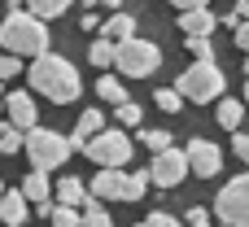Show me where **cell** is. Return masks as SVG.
Segmentation results:
<instances>
[{
    "mask_svg": "<svg viewBox=\"0 0 249 227\" xmlns=\"http://www.w3.org/2000/svg\"><path fill=\"white\" fill-rule=\"evenodd\" d=\"M79 26H83V31H96L101 22H96V13H83V17H79Z\"/></svg>",
    "mask_w": 249,
    "mask_h": 227,
    "instance_id": "cell-35",
    "label": "cell"
},
{
    "mask_svg": "<svg viewBox=\"0 0 249 227\" xmlns=\"http://www.w3.org/2000/svg\"><path fill=\"white\" fill-rule=\"evenodd\" d=\"M22 136H26L22 127H13V122H4V118H0V153H4V157L22 149Z\"/></svg>",
    "mask_w": 249,
    "mask_h": 227,
    "instance_id": "cell-22",
    "label": "cell"
},
{
    "mask_svg": "<svg viewBox=\"0 0 249 227\" xmlns=\"http://www.w3.org/2000/svg\"><path fill=\"white\" fill-rule=\"evenodd\" d=\"M26 214H31L26 192H22V188H4V197H0V223L4 227H22Z\"/></svg>",
    "mask_w": 249,
    "mask_h": 227,
    "instance_id": "cell-12",
    "label": "cell"
},
{
    "mask_svg": "<svg viewBox=\"0 0 249 227\" xmlns=\"http://www.w3.org/2000/svg\"><path fill=\"white\" fill-rule=\"evenodd\" d=\"M175 92H179L184 101L210 105V101H219V96L228 92V74H223V70H219V61L210 57V61H197V66H188V70L179 74Z\"/></svg>",
    "mask_w": 249,
    "mask_h": 227,
    "instance_id": "cell-3",
    "label": "cell"
},
{
    "mask_svg": "<svg viewBox=\"0 0 249 227\" xmlns=\"http://www.w3.org/2000/svg\"><path fill=\"white\" fill-rule=\"evenodd\" d=\"M22 192H26V201H31V206H39V201H53L48 171H31V175H26V184H22Z\"/></svg>",
    "mask_w": 249,
    "mask_h": 227,
    "instance_id": "cell-18",
    "label": "cell"
},
{
    "mask_svg": "<svg viewBox=\"0 0 249 227\" xmlns=\"http://www.w3.org/2000/svg\"><path fill=\"white\" fill-rule=\"evenodd\" d=\"M79 227H114V219H109V210H101V201H88Z\"/></svg>",
    "mask_w": 249,
    "mask_h": 227,
    "instance_id": "cell-23",
    "label": "cell"
},
{
    "mask_svg": "<svg viewBox=\"0 0 249 227\" xmlns=\"http://www.w3.org/2000/svg\"><path fill=\"white\" fill-rule=\"evenodd\" d=\"M188 227H210V214H206L201 206H193V210H188Z\"/></svg>",
    "mask_w": 249,
    "mask_h": 227,
    "instance_id": "cell-33",
    "label": "cell"
},
{
    "mask_svg": "<svg viewBox=\"0 0 249 227\" xmlns=\"http://www.w3.org/2000/svg\"><path fill=\"white\" fill-rule=\"evenodd\" d=\"M232 149H236V157L249 166V131H236V136H232Z\"/></svg>",
    "mask_w": 249,
    "mask_h": 227,
    "instance_id": "cell-32",
    "label": "cell"
},
{
    "mask_svg": "<svg viewBox=\"0 0 249 227\" xmlns=\"http://www.w3.org/2000/svg\"><path fill=\"white\" fill-rule=\"evenodd\" d=\"M18 70H22V61H18V52H0V83H4V79H13Z\"/></svg>",
    "mask_w": 249,
    "mask_h": 227,
    "instance_id": "cell-29",
    "label": "cell"
},
{
    "mask_svg": "<svg viewBox=\"0 0 249 227\" xmlns=\"http://www.w3.org/2000/svg\"><path fill=\"white\" fill-rule=\"evenodd\" d=\"M232 39H236V48H241V52L249 57V17H241V22H236V31H232Z\"/></svg>",
    "mask_w": 249,
    "mask_h": 227,
    "instance_id": "cell-31",
    "label": "cell"
},
{
    "mask_svg": "<svg viewBox=\"0 0 249 227\" xmlns=\"http://www.w3.org/2000/svg\"><path fill=\"white\" fill-rule=\"evenodd\" d=\"M149 171H123V166H105L92 179V197L96 201H140L149 188Z\"/></svg>",
    "mask_w": 249,
    "mask_h": 227,
    "instance_id": "cell-4",
    "label": "cell"
},
{
    "mask_svg": "<svg viewBox=\"0 0 249 227\" xmlns=\"http://www.w3.org/2000/svg\"><path fill=\"white\" fill-rule=\"evenodd\" d=\"M153 101H158V109H166V114H179V105H184V101H179V92H175V87H162V92H158V96H153Z\"/></svg>",
    "mask_w": 249,
    "mask_h": 227,
    "instance_id": "cell-28",
    "label": "cell"
},
{
    "mask_svg": "<svg viewBox=\"0 0 249 227\" xmlns=\"http://www.w3.org/2000/svg\"><path fill=\"white\" fill-rule=\"evenodd\" d=\"M96 96H101V101H109V105H123V101H127V87H123V79H118V74H109V70H105V74L96 79Z\"/></svg>",
    "mask_w": 249,
    "mask_h": 227,
    "instance_id": "cell-19",
    "label": "cell"
},
{
    "mask_svg": "<svg viewBox=\"0 0 249 227\" xmlns=\"http://www.w3.org/2000/svg\"><path fill=\"white\" fill-rule=\"evenodd\" d=\"M96 131H105V114H101V109H83L79 127H74V136H70V149H83Z\"/></svg>",
    "mask_w": 249,
    "mask_h": 227,
    "instance_id": "cell-14",
    "label": "cell"
},
{
    "mask_svg": "<svg viewBox=\"0 0 249 227\" xmlns=\"http://www.w3.org/2000/svg\"><path fill=\"white\" fill-rule=\"evenodd\" d=\"M114 66L123 70V74H131V79H144V74H153L158 66H162V48L153 44V39H123L118 44V57H114Z\"/></svg>",
    "mask_w": 249,
    "mask_h": 227,
    "instance_id": "cell-7",
    "label": "cell"
},
{
    "mask_svg": "<svg viewBox=\"0 0 249 227\" xmlns=\"http://www.w3.org/2000/svg\"><path fill=\"white\" fill-rule=\"evenodd\" d=\"M236 17H249V0H236Z\"/></svg>",
    "mask_w": 249,
    "mask_h": 227,
    "instance_id": "cell-36",
    "label": "cell"
},
{
    "mask_svg": "<svg viewBox=\"0 0 249 227\" xmlns=\"http://www.w3.org/2000/svg\"><path fill=\"white\" fill-rule=\"evenodd\" d=\"M131 31H136V17H131V13H123V9H118V13H109V22L101 26V35H105V39H114V44L131 39Z\"/></svg>",
    "mask_w": 249,
    "mask_h": 227,
    "instance_id": "cell-17",
    "label": "cell"
},
{
    "mask_svg": "<svg viewBox=\"0 0 249 227\" xmlns=\"http://www.w3.org/2000/svg\"><path fill=\"white\" fill-rule=\"evenodd\" d=\"M179 31H188V35H210V31H214V13H210V9H184V13H179Z\"/></svg>",
    "mask_w": 249,
    "mask_h": 227,
    "instance_id": "cell-15",
    "label": "cell"
},
{
    "mask_svg": "<svg viewBox=\"0 0 249 227\" xmlns=\"http://www.w3.org/2000/svg\"><path fill=\"white\" fill-rule=\"evenodd\" d=\"M184 153H188V171H193V175H201V179H214V175L223 171V153H219L210 140H201V136H197V140H188V149H184Z\"/></svg>",
    "mask_w": 249,
    "mask_h": 227,
    "instance_id": "cell-10",
    "label": "cell"
},
{
    "mask_svg": "<svg viewBox=\"0 0 249 227\" xmlns=\"http://www.w3.org/2000/svg\"><path fill=\"white\" fill-rule=\"evenodd\" d=\"M118 109V127H140V118H144V109L136 105V101H123V105H114Z\"/></svg>",
    "mask_w": 249,
    "mask_h": 227,
    "instance_id": "cell-25",
    "label": "cell"
},
{
    "mask_svg": "<svg viewBox=\"0 0 249 227\" xmlns=\"http://www.w3.org/2000/svg\"><path fill=\"white\" fill-rule=\"evenodd\" d=\"M188 52H193L197 61H210V57H214V48H210V35H188Z\"/></svg>",
    "mask_w": 249,
    "mask_h": 227,
    "instance_id": "cell-27",
    "label": "cell"
},
{
    "mask_svg": "<svg viewBox=\"0 0 249 227\" xmlns=\"http://www.w3.org/2000/svg\"><path fill=\"white\" fill-rule=\"evenodd\" d=\"M4 109H9V122H13V127H22V131H31V127L39 122L31 92H9V96H4Z\"/></svg>",
    "mask_w": 249,
    "mask_h": 227,
    "instance_id": "cell-11",
    "label": "cell"
},
{
    "mask_svg": "<svg viewBox=\"0 0 249 227\" xmlns=\"http://www.w3.org/2000/svg\"><path fill=\"white\" fill-rule=\"evenodd\" d=\"M171 4H175V9H179V13H184V9H206V4H210V0H171Z\"/></svg>",
    "mask_w": 249,
    "mask_h": 227,
    "instance_id": "cell-34",
    "label": "cell"
},
{
    "mask_svg": "<svg viewBox=\"0 0 249 227\" xmlns=\"http://www.w3.org/2000/svg\"><path fill=\"white\" fill-rule=\"evenodd\" d=\"M88 57H92V66H101V70H109V66H114V57H118V44L101 35V39H96V44L88 48Z\"/></svg>",
    "mask_w": 249,
    "mask_h": 227,
    "instance_id": "cell-20",
    "label": "cell"
},
{
    "mask_svg": "<svg viewBox=\"0 0 249 227\" xmlns=\"http://www.w3.org/2000/svg\"><path fill=\"white\" fill-rule=\"evenodd\" d=\"M0 197H4V184H0Z\"/></svg>",
    "mask_w": 249,
    "mask_h": 227,
    "instance_id": "cell-43",
    "label": "cell"
},
{
    "mask_svg": "<svg viewBox=\"0 0 249 227\" xmlns=\"http://www.w3.org/2000/svg\"><path fill=\"white\" fill-rule=\"evenodd\" d=\"M83 153L105 171V166H127L131 162V136L123 131V127H105V131H96L88 144H83Z\"/></svg>",
    "mask_w": 249,
    "mask_h": 227,
    "instance_id": "cell-6",
    "label": "cell"
},
{
    "mask_svg": "<svg viewBox=\"0 0 249 227\" xmlns=\"http://www.w3.org/2000/svg\"><path fill=\"white\" fill-rule=\"evenodd\" d=\"M245 79H249V61H245Z\"/></svg>",
    "mask_w": 249,
    "mask_h": 227,
    "instance_id": "cell-42",
    "label": "cell"
},
{
    "mask_svg": "<svg viewBox=\"0 0 249 227\" xmlns=\"http://www.w3.org/2000/svg\"><path fill=\"white\" fill-rule=\"evenodd\" d=\"M214 214L223 219V227H249V171L223 184V192L214 197Z\"/></svg>",
    "mask_w": 249,
    "mask_h": 227,
    "instance_id": "cell-8",
    "label": "cell"
},
{
    "mask_svg": "<svg viewBox=\"0 0 249 227\" xmlns=\"http://www.w3.org/2000/svg\"><path fill=\"white\" fill-rule=\"evenodd\" d=\"M140 140H144V149H149V153L171 149V131H158V127H153V131H140Z\"/></svg>",
    "mask_w": 249,
    "mask_h": 227,
    "instance_id": "cell-26",
    "label": "cell"
},
{
    "mask_svg": "<svg viewBox=\"0 0 249 227\" xmlns=\"http://www.w3.org/2000/svg\"><path fill=\"white\" fill-rule=\"evenodd\" d=\"M184 175H193V171H188V153H184V149H162V153H153L149 179H153L158 188H179V184H184Z\"/></svg>",
    "mask_w": 249,
    "mask_h": 227,
    "instance_id": "cell-9",
    "label": "cell"
},
{
    "mask_svg": "<svg viewBox=\"0 0 249 227\" xmlns=\"http://www.w3.org/2000/svg\"><path fill=\"white\" fill-rule=\"evenodd\" d=\"M214 118H219V127H228V131H241V118H245V101L219 96V105H214Z\"/></svg>",
    "mask_w": 249,
    "mask_h": 227,
    "instance_id": "cell-16",
    "label": "cell"
},
{
    "mask_svg": "<svg viewBox=\"0 0 249 227\" xmlns=\"http://www.w3.org/2000/svg\"><path fill=\"white\" fill-rule=\"evenodd\" d=\"M241 101H245V105H249V79H245V96H241Z\"/></svg>",
    "mask_w": 249,
    "mask_h": 227,
    "instance_id": "cell-39",
    "label": "cell"
},
{
    "mask_svg": "<svg viewBox=\"0 0 249 227\" xmlns=\"http://www.w3.org/2000/svg\"><path fill=\"white\" fill-rule=\"evenodd\" d=\"M136 227H179V219H171L166 210H153V214H149L144 223H136Z\"/></svg>",
    "mask_w": 249,
    "mask_h": 227,
    "instance_id": "cell-30",
    "label": "cell"
},
{
    "mask_svg": "<svg viewBox=\"0 0 249 227\" xmlns=\"http://www.w3.org/2000/svg\"><path fill=\"white\" fill-rule=\"evenodd\" d=\"M22 4H26L35 17H44V22H48V17H61V13L70 9V0H22Z\"/></svg>",
    "mask_w": 249,
    "mask_h": 227,
    "instance_id": "cell-21",
    "label": "cell"
},
{
    "mask_svg": "<svg viewBox=\"0 0 249 227\" xmlns=\"http://www.w3.org/2000/svg\"><path fill=\"white\" fill-rule=\"evenodd\" d=\"M26 74H31V87H35L39 96H48L53 105H70V101H79V92H83L79 70H74L66 57H57V52H39V57L26 66Z\"/></svg>",
    "mask_w": 249,
    "mask_h": 227,
    "instance_id": "cell-1",
    "label": "cell"
},
{
    "mask_svg": "<svg viewBox=\"0 0 249 227\" xmlns=\"http://www.w3.org/2000/svg\"><path fill=\"white\" fill-rule=\"evenodd\" d=\"M4 4H9V9H18V4H22V0H4Z\"/></svg>",
    "mask_w": 249,
    "mask_h": 227,
    "instance_id": "cell-40",
    "label": "cell"
},
{
    "mask_svg": "<svg viewBox=\"0 0 249 227\" xmlns=\"http://www.w3.org/2000/svg\"><path fill=\"white\" fill-rule=\"evenodd\" d=\"M0 118H4V87H0Z\"/></svg>",
    "mask_w": 249,
    "mask_h": 227,
    "instance_id": "cell-38",
    "label": "cell"
},
{
    "mask_svg": "<svg viewBox=\"0 0 249 227\" xmlns=\"http://www.w3.org/2000/svg\"><path fill=\"white\" fill-rule=\"evenodd\" d=\"M0 48L18 52V57L48 52V26H44V17H35L31 9H9L4 22H0Z\"/></svg>",
    "mask_w": 249,
    "mask_h": 227,
    "instance_id": "cell-2",
    "label": "cell"
},
{
    "mask_svg": "<svg viewBox=\"0 0 249 227\" xmlns=\"http://www.w3.org/2000/svg\"><path fill=\"white\" fill-rule=\"evenodd\" d=\"M53 201H61V206H88V201H96L74 175H66V179H57V188H53Z\"/></svg>",
    "mask_w": 249,
    "mask_h": 227,
    "instance_id": "cell-13",
    "label": "cell"
},
{
    "mask_svg": "<svg viewBox=\"0 0 249 227\" xmlns=\"http://www.w3.org/2000/svg\"><path fill=\"white\" fill-rule=\"evenodd\" d=\"M101 4H109V9H114V13H118V9H123V0H101Z\"/></svg>",
    "mask_w": 249,
    "mask_h": 227,
    "instance_id": "cell-37",
    "label": "cell"
},
{
    "mask_svg": "<svg viewBox=\"0 0 249 227\" xmlns=\"http://www.w3.org/2000/svg\"><path fill=\"white\" fill-rule=\"evenodd\" d=\"M22 149H26V157H31V166L35 171H57L74 149H70V136H61V131H53V127H31L26 136H22Z\"/></svg>",
    "mask_w": 249,
    "mask_h": 227,
    "instance_id": "cell-5",
    "label": "cell"
},
{
    "mask_svg": "<svg viewBox=\"0 0 249 227\" xmlns=\"http://www.w3.org/2000/svg\"><path fill=\"white\" fill-rule=\"evenodd\" d=\"M48 219H53V227H79V219H83V214H79L74 206H61V201H53V214H48Z\"/></svg>",
    "mask_w": 249,
    "mask_h": 227,
    "instance_id": "cell-24",
    "label": "cell"
},
{
    "mask_svg": "<svg viewBox=\"0 0 249 227\" xmlns=\"http://www.w3.org/2000/svg\"><path fill=\"white\" fill-rule=\"evenodd\" d=\"M83 4H88V9H92V4H101V0H83Z\"/></svg>",
    "mask_w": 249,
    "mask_h": 227,
    "instance_id": "cell-41",
    "label": "cell"
}]
</instances>
